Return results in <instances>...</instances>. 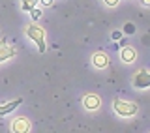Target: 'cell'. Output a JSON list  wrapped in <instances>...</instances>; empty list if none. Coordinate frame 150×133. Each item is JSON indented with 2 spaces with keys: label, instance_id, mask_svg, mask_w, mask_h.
Here are the masks:
<instances>
[{
  "label": "cell",
  "instance_id": "obj_1",
  "mask_svg": "<svg viewBox=\"0 0 150 133\" xmlns=\"http://www.w3.org/2000/svg\"><path fill=\"white\" fill-rule=\"evenodd\" d=\"M26 36L38 45V51H40V53H45L47 45H45V30L43 28L38 26V25H30L26 28Z\"/></svg>",
  "mask_w": 150,
  "mask_h": 133
},
{
  "label": "cell",
  "instance_id": "obj_2",
  "mask_svg": "<svg viewBox=\"0 0 150 133\" xmlns=\"http://www.w3.org/2000/svg\"><path fill=\"white\" fill-rule=\"evenodd\" d=\"M112 109H115V112L116 115H120V116H124V118H129V116H133L135 112H137V103H133V101H126V99H115L112 101Z\"/></svg>",
  "mask_w": 150,
  "mask_h": 133
},
{
  "label": "cell",
  "instance_id": "obj_3",
  "mask_svg": "<svg viewBox=\"0 0 150 133\" xmlns=\"http://www.w3.org/2000/svg\"><path fill=\"white\" fill-rule=\"evenodd\" d=\"M133 86L135 88H146L150 86V71L141 69L133 75Z\"/></svg>",
  "mask_w": 150,
  "mask_h": 133
},
{
  "label": "cell",
  "instance_id": "obj_4",
  "mask_svg": "<svg viewBox=\"0 0 150 133\" xmlns=\"http://www.w3.org/2000/svg\"><path fill=\"white\" fill-rule=\"evenodd\" d=\"M15 47L13 45H9L6 40H2L0 41V62H4V60H9V58H13L15 56Z\"/></svg>",
  "mask_w": 150,
  "mask_h": 133
},
{
  "label": "cell",
  "instance_id": "obj_5",
  "mask_svg": "<svg viewBox=\"0 0 150 133\" xmlns=\"http://www.w3.org/2000/svg\"><path fill=\"white\" fill-rule=\"evenodd\" d=\"M11 131H15V133H25V131H30V120L25 116H19L13 120V124H11Z\"/></svg>",
  "mask_w": 150,
  "mask_h": 133
},
{
  "label": "cell",
  "instance_id": "obj_6",
  "mask_svg": "<svg viewBox=\"0 0 150 133\" xmlns=\"http://www.w3.org/2000/svg\"><path fill=\"white\" fill-rule=\"evenodd\" d=\"M83 103H84V107H86L88 111H96L101 101H100V98H98L96 94H86V96L83 98Z\"/></svg>",
  "mask_w": 150,
  "mask_h": 133
},
{
  "label": "cell",
  "instance_id": "obj_7",
  "mask_svg": "<svg viewBox=\"0 0 150 133\" xmlns=\"http://www.w3.org/2000/svg\"><path fill=\"white\" fill-rule=\"evenodd\" d=\"M92 64L96 66V68H107V66H109V56L103 53V51H98V53L92 56Z\"/></svg>",
  "mask_w": 150,
  "mask_h": 133
},
{
  "label": "cell",
  "instance_id": "obj_8",
  "mask_svg": "<svg viewBox=\"0 0 150 133\" xmlns=\"http://www.w3.org/2000/svg\"><path fill=\"white\" fill-rule=\"evenodd\" d=\"M23 103V99L19 98V99H13V101H9V103H4V105H0V116H4V115H9V112H13L15 109L19 107Z\"/></svg>",
  "mask_w": 150,
  "mask_h": 133
},
{
  "label": "cell",
  "instance_id": "obj_9",
  "mask_svg": "<svg viewBox=\"0 0 150 133\" xmlns=\"http://www.w3.org/2000/svg\"><path fill=\"white\" fill-rule=\"evenodd\" d=\"M120 56H122V60L124 62H133L135 58H137V51L133 49V47H124V49L120 51Z\"/></svg>",
  "mask_w": 150,
  "mask_h": 133
},
{
  "label": "cell",
  "instance_id": "obj_10",
  "mask_svg": "<svg viewBox=\"0 0 150 133\" xmlns=\"http://www.w3.org/2000/svg\"><path fill=\"white\" fill-rule=\"evenodd\" d=\"M21 2H23V9H25V11H30L40 0H21Z\"/></svg>",
  "mask_w": 150,
  "mask_h": 133
},
{
  "label": "cell",
  "instance_id": "obj_11",
  "mask_svg": "<svg viewBox=\"0 0 150 133\" xmlns=\"http://www.w3.org/2000/svg\"><path fill=\"white\" fill-rule=\"evenodd\" d=\"M124 34H135V25L133 23H126L124 25Z\"/></svg>",
  "mask_w": 150,
  "mask_h": 133
},
{
  "label": "cell",
  "instance_id": "obj_12",
  "mask_svg": "<svg viewBox=\"0 0 150 133\" xmlns=\"http://www.w3.org/2000/svg\"><path fill=\"white\" fill-rule=\"evenodd\" d=\"M30 15H32V19H34V21H38V19L41 17V9H38V8L34 6V8L30 9Z\"/></svg>",
  "mask_w": 150,
  "mask_h": 133
},
{
  "label": "cell",
  "instance_id": "obj_13",
  "mask_svg": "<svg viewBox=\"0 0 150 133\" xmlns=\"http://www.w3.org/2000/svg\"><path fill=\"white\" fill-rule=\"evenodd\" d=\"M112 40L120 41V40H122V32H120V30H115V32H112Z\"/></svg>",
  "mask_w": 150,
  "mask_h": 133
},
{
  "label": "cell",
  "instance_id": "obj_14",
  "mask_svg": "<svg viewBox=\"0 0 150 133\" xmlns=\"http://www.w3.org/2000/svg\"><path fill=\"white\" fill-rule=\"evenodd\" d=\"M41 2V6L43 8H47V6H53V0H40Z\"/></svg>",
  "mask_w": 150,
  "mask_h": 133
},
{
  "label": "cell",
  "instance_id": "obj_15",
  "mask_svg": "<svg viewBox=\"0 0 150 133\" xmlns=\"http://www.w3.org/2000/svg\"><path fill=\"white\" fill-rule=\"evenodd\" d=\"M105 4H107V6H111V8H115L116 4H118V0H105Z\"/></svg>",
  "mask_w": 150,
  "mask_h": 133
},
{
  "label": "cell",
  "instance_id": "obj_16",
  "mask_svg": "<svg viewBox=\"0 0 150 133\" xmlns=\"http://www.w3.org/2000/svg\"><path fill=\"white\" fill-rule=\"evenodd\" d=\"M143 43H144V45L150 43V36H144V37H143Z\"/></svg>",
  "mask_w": 150,
  "mask_h": 133
},
{
  "label": "cell",
  "instance_id": "obj_17",
  "mask_svg": "<svg viewBox=\"0 0 150 133\" xmlns=\"http://www.w3.org/2000/svg\"><path fill=\"white\" fill-rule=\"evenodd\" d=\"M141 4H144V6H150V0H141Z\"/></svg>",
  "mask_w": 150,
  "mask_h": 133
}]
</instances>
